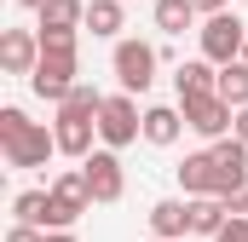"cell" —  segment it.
<instances>
[{"label": "cell", "instance_id": "1", "mask_svg": "<svg viewBox=\"0 0 248 242\" xmlns=\"http://www.w3.org/2000/svg\"><path fill=\"white\" fill-rule=\"evenodd\" d=\"M75 29H41V63H35V75H29V87H35V98H46V104H63L69 98V87H75Z\"/></svg>", "mask_w": 248, "mask_h": 242}, {"label": "cell", "instance_id": "2", "mask_svg": "<svg viewBox=\"0 0 248 242\" xmlns=\"http://www.w3.org/2000/svg\"><path fill=\"white\" fill-rule=\"evenodd\" d=\"M0 150H6V167H46V156L58 150V133H46L17 104H6L0 110Z\"/></svg>", "mask_w": 248, "mask_h": 242}, {"label": "cell", "instance_id": "3", "mask_svg": "<svg viewBox=\"0 0 248 242\" xmlns=\"http://www.w3.org/2000/svg\"><path fill=\"white\" fill-rule=\"evenodd\" d=\"M98 138H104L110 150H127L133 138H144V116H139L133 92H116V98L98 104Z\"/></svg>", "mask_w": 248, "mask_h": 242}, {"label": "cell", "instance_id": "4", "mask_svg": "<svg viewBox=\"0 0 248 242\" xmlns=\"http://www.w3.org/2000/svg\"><path fill=\"white\" fill-rule=\"evenodd\" d=\"M243 46H248V23L237 12H214V17L202 23V58L231 63V58H243Z\"/></svg>", "mask_w": 248, "mask_h": 242}, {"label": "cell", "instance_id": "5", "mask_svg": "<svg viewBox=\"0 0 248 242\" xmlns=\"http://www.w3.org/2000/svg\"><path fill=\"white\" fill-rule=\"evenodd\" d=\"M179 110H185V127L190 133H202L208 144L214 138H225L231 127H237V110L219 98V92H202V98H179Z\"/></svg>", "mask_w": 248, "mask_h": 242}, {"label": "cell", "instance_id": "6", "mask_svg": "<svg viewBox=\"0 0 248 242\" xmlns=\"http://www.w3.org/2000/svg\"><path fill=\"white\" fill-rule=\"evenodd\" d=\"M46 190H52V225H46V231H69V225L93 208V190H87V173H81V167H75V173H58Z\"/></svg>", "mask_w": 248, "mask_h": 242}, {"label": "cell", "instance_id": "7", "mask_svg": "<svg viewBox=\"0 0 248 242\" xmlns=\"http://www.w3.org/2000/svg\"><path fill=\"white\" fill-rule=\"evenodd\" d=\"M116 81H122V92H150V81H156V46L150 41H116Z\"/></svg>", "mask_w": 248, "mask_h": 242}, {"label": "cell", "instance_id": "8", "mask_svg": "<svg viewBox=\"0 0 248 242\" xmlns=\"http://www.w3.org/2000/svg\"><path fill=\"white\" fill-rule=\"evenodd\" d=\"M81 173H87V190H93V202H122L127 190V173H122V156L104 144V150H93L87 162H81Z\"/></svg>", "mask_w": 248, "mask_h": 242}, {"label": "cell", "instance_id": "9", "mask_svg": "<svg viewBox=\"0 0 248 242\" xmlns=\"http://www.w3.org/2000/svg\"><path fill=\"white\" fill-rule=\"evenodd\" d=\"M243 179H248V144L237 133L214 138V196H231Z\"/></svg>", "mask_w": 248, "mask_h": 242}, {"label": "cell", "instance_id": "10", "mask_svg": "<svg viewBox=\"0 0 248 242\" xmlns=\"http://www.w3.org/2000/svg\"><path fill=\"white\" fill-rule=\"evenodd\" d=\"M41 63V29H6L0 35V69L6 75H35Z\"/></svg>", "mask_w": 248, "mask_h": 242}, {"label": "cell", "instance_id": "11", "mask_svg": "<svg viewBox=\"0 0 248 242\" xmlns=\"http://www.w3.org/2000/svg\"><path fill=\"white\" fill-rule=\"evenodd\" d=\"M58 150L63 156H75V162H87L93 156V138H98V116H75V110H58Z\"/></svg>", "mask_w": 248, "mask_h": 242}, {"label": "cell", "instance_id": "12", "mask_svg": "<svg viewBox=\"0 0 248 242\" xmlns=\"http://www.w3.org/2000/svg\"><path fill=\"white\" fill-rule=\"evenodd\" d=\"M179 127H185V110H173V104H150V110H144V144L168 150V144H179Z\"/></svg>", "mask_w": 248, "mask_h": 242}, {"label": "cell", "instance_id": "13", "mask_svg": "<svg viewBox=\"0 0 248 242\" xmlns=\"http://www.w3.org/2000/svg\"><path fill=\"white\" fill-rule=\"evenodd\" d=\"M173 87H179V98H202V92H219V69L214 58H190L173 69Z\"/></svg>", "mask_w": 248, "mask_h": 242}, {"label": "cell", "instance_id": "14", "mask_svg": "<svg viewBox=\"0 0 248 242\" xmlns=\"http://www.w3.org/2000/svg\"><path fill=\"white\" fill-rule=\"evenodd\" d=\"M231 219V208H225V196H190V231L196 237H219V225Z\"/></svg>", "mask_w": 248, "mask_h": 242}, {"label": "cell", "instance_id": "15", "mask_svg": "<svg viewBox=\"0 0 248 242\" xmlns=\"http://www.w3.org/2000/svg\"><path fill=\"white\" fill-rule=\"evenodd\" d=\"M173 173H179V184H185L190 196H214V150H196V156H185Z\"/></svg>", "mask_w": 248, "mask_h": 242}, {"label": "cell", "instance_id": "16", "mask_svg": "<svg viewBox=\"0 0 248 242\" xmlns=\"http://www.w3.org/2000/svg\"><path fill=\"white\" fill-rule=\"evenodd\" d=\"M190 231V202H156L150 208V237H185Z\"/></svg>", "mask_w": 248, "mask_h": 242}, {"label": "cell", "instance_id": "17", "mask_svg": "<svg viewBox=\"0 0 248 242\" xmlns=\"http://www.w3.org/2000/svg\"><path fill=\"white\" fill-rule=\"evenodd\" d=\"M41 29H87V0H41Z\"/></svg>", "mask_w": 248, "mask_h": 242}, {"label": "cell", "instance_id": "18", "mask_svg": "<svg viewBox=\"0 0 248 242\" xmlns=\"http://www.w3.org/2000/svg\"><path fill=\"white\" fill-rule=\"evenodd\" d=\"M219 98H225L231 110H243V104H248V63H243V58L219 63Z\"/></svg>", "mask_w": 248, "mask_h": 242}, {"label": "cell", "instance_id": "19", "mask_svg": "<svg viewBox=\"0 0 248 242\" xmlns=\"http://www.w3.org/2000/svg\"><path fill=\"white\" fill-rule=\"evenodd\" d=\"M12 213H17L23 225H41V231H46V225H52V190H23V196L12 202Z\"/></svg>", "mask_w": 248, "mask_h": 242}, {"label": "cell", "instance_id": "20", "mask_svg": "<svg viewBox=\"0 0 248 242\" xmlns=\"http://www.w3.org/2000/svg\"><path fill=\"white\" fill-rule=\"evenodd\" d=\"M190 17H196L190 0H156V29H162V35H185Z\"/></svg>", "mask_w": 248, "mask_h": 242}, {"label": "cell", "instance_id": "21", "mask_svg": "<svg viewBox=\"0 0 248 242\" xmlns=\"http://www.w3.org/2000/svg\"><path fill=\"white\" fill-rule=\"evenodd\" d=\"M122 6L127 0H93V6H87V29H93V35H116V29H122Z\"/></svg>", "mask_w": 248, "mask_h": 242}, {"label": "cell", "instance_id": "22", "mask_svg": "<svg viewBox=\"0 0 248 242\" xmlns=\"http://www.w3.org/2000/svg\"><path fill=\"white\" fill-rule=\"evenodd\" d=\"M214 242H248V219H243V213H231V219L219 225V237H214Z\"/></svg>", "mask_w": 248, "mask_h": 242}, {"label": "cell", "instance_id": "23", "mask_svg": "<svg viewBox=\"0 0 248 242\" xmlns=\"http://www.w3.org/2000/svg\"><path fill=\"white\" fill-rule=\"evenodd\" d=\"M6 242H46V231H41V225H23V219H17V225L6 231Z\"/></svg>", "mask_w": 248, "mask_h": 242}, {"label": "cell", "instance_id": "24", "mask_svg": "<svg viewBox=\"0 0 248 242\" xmlns=\"http://www.w3.org/2000/svg\"><path fill=\"white\" fill-rule=\"evenodd\" d=\"M225 208H231V213H248V179L237 184V190H231V196H225Z\"/></svg>", "mask_w": 248, "mask_h": 242}, {"label": "cell", "instance_id": "25", "mask_svg": "<svg viewBox=\"0 0 248 242\" xmlns=\"http://www.w3.org/2000/svg\"><path fill=\"white\" fill-rule=\"evenodd\" d=\"M231 133H237V138H243V144H248V104H243V110H237V127H231Z\"/></svg>", "mask_w": 248, "mask_h": 242}, {"label": "cell", "instance_id": "26", "mask_svg": "<svg viewBox=\"0 0 248 242\" xmlns=\"http://www.w3.org/2000/svg\"><path fill=\"white\" fill-rule=\"evenodd\" d=\"M190 6H196V12H208V17H214V12H225V0H190Z\"/></svg>", "mask_w": 248, "mask_h": 242}, {"label": "cell", "instance_id": "27", "mask_svg": "<svg viewBox=\"0 0 248 242\" xmlns=\"http://www.w3.org/2000/svg\"><path fill=\"white\" fill-rule=\"evenodd\" d=\"M46 242H75V237H69V231H46Z\"/></svg>", "mask_w": 248, "mask_h": 242}, {"label": "cell", "instance_id": "28", "mask_svg": "<svg viewBox=\"0 0 248 242\" xmlns=\"http://www.w3.org/2000/svg\"><path fill=\"white\" fill-rule=\"evenodd\" d=\"M150 242H179V237H150Z\"/></svg>", "mask_w": 248, "mask_h": 242}, {"label": "cell", "instance_id": "29", "mask_svg": "<svg viewBox=\"0 0 248 242\" xmlns=\"http://www.w3.org/2000/svg\"><path fill=\"white\" fill-rule=\"evenodd\" d=\"M17 6H41V0H17Z\"/></svg>", "mask_w": 248, "mask_h": 242}, {"label": "cell", "instance_id": "30", "mask_svg": "<svg viewBox=\"0 0 248 242\" xmlns=\"http://www.w3.org/2000/svg\"><path fill=\"white\" fill-rule=\"evenodd\" d=\"M243 63H248V46H243Z\"/></svg>", "mask_w": 248, "mask_h": 242}]
</instances>
